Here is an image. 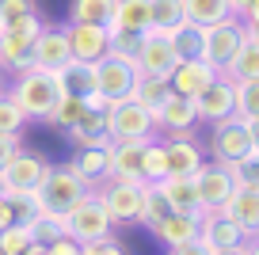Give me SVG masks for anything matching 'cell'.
<instances>
[{
	"label": "cell",
	"instance_id": "cell-1",
	"mask_svg": "<svg viewBox=\"0 0 259 255\" xmlns=\"http://www.w3.org/2000/svg\"><path fill=\"white\" fill-rule=\"evenodd\" d=\"M8 96L19 103V111H23L27 118H46V114L57 107V99H61L65 92H61L57 72L23 69V72H16V84H12Z\"/></svg>",
	"mask_w": 259,
	"mask_h": 255
},
{
	"label": "cell",
	"instance_id": "cell-2",
	"mask_svg": "<svg viewBox=\"0 0 259 255\" xmlns=\"http://www.w3.org/2000/svg\"><path fill=\"white\" fill-rule=\"evenodd\" d=\"M88 191H92V183L73 167V160H69V164H50L46 179H42V187H38V206L65 214V209L73 206L76 198H84Z\"/></svg>",
	"mask_w": 259,
	"mask_h": 255
},
{
	"label": "cell",
	"instance_id": "cell-3",
	"mask_svg": "<svg viewBox=\"0 0 259 255\" xmlns=\"http://www.w3.org/2000/svg\"><path fill=\"white\" fill-rule=\"evenodd\" d=\"M96 194L107 206V214H111L114 225H138L141 209H145L149 183H141V179H107V183L96 187Z\"/></svg>",
	"mask_w": 259,
	"mask_h": 255
},
{
	"label": "cell",
	"instance_id": "cell-4",
	"mask_svg": "<svg viewBox=\"0 0 259 255\" xmlns=\"http://www.w3.org/2000/svg\"><path fill=\"white\" fill-rule=\"evenodd\" d=\"M65 229H69V236L80 240V244H92V240H107L114 229L111 214H107V206L99 202L96 191H88L84 198H76L73 206L65 209Z\"/></svg>",
	"mask_w": 259,
	"mask_h": 255
},
{
	"label": "cell",
	"instance_id": "cell-5",
	"mask_svg": "<svg viewBox=\"0 0 259 255\" xmlns=\"http://www.w3.org/2000/svg\"><path fill=\"white\" fill-rule=\"evenodd\" d=\"M138 65L130 61V57H99L96 61V96L103 99L107 107L111 103H122V99H130V92H134V84H138Z\"/></svg>",
	"mask_w": 259,
	"mask_h": 255
},
{
	"label": "cell",
	"instance_id": "cell-6",
	"mask_svg": "<svg viewBox=\"0 0 259 255\" xmlns=\"http://www.w3.org/2000/svg\"><path fill=\"white\" fill-rule=\"evenodd\" d=\"M107 130H111V141H153L156 118L153 111L138 107L134 99H122V103L107 107Z\"/></svg>",
	"mask_w": 259,
	"mask_h": 255
},
{
	"label": "cell",
	"instance_id": "cell-7",
	"mask_svg": "<svg viewBox=\"0 0 259 255\" xmlns=\"http://www.w3.org/2000/svg\"><path fill=\"white\" fill-rule=\"evenodd\" d=\"M210 152H213V160H221V164H240V160H248L251 152H255V141H251L248 122H240L236 114H233V118L213 122Z\"/></svg>",
	"mask_w": 259,
	"mask_h": 255
},
{
	"label": "cell",
	"instance_id": "cell-8",
	"mask_svg": "<svg viewBox=\"0 0 259 255\" xmlns=\"http://www.w3.org/2000/svg\"><path fill=\"white\" fill-rule=\"evenodd\" d=\"M194 191H198V202L202 209H221L225 198L236 191V176H233V164H221V160H206L198 172H194Z\"/></svg>",
	"mask_w": 259,
	"mask_h": 255
},
{
	"label": "cell",
	"instance_id": "cell-9",
	"mask_svg": "<svg viewBox=\"0 0 259 255\" xmlns=\"http://www.w3.org/2000/svg\"><path fill=\"white\" fill-rule=\"evenodd\" d=\"M46 167L50 164L42 156L19 149L16 156L4 164V172H0V191L4 194H38L42 179H46Z\"/></svg>",
	"mask_w": 259,
	"mask_h": 255
},
{
	"label": "cell",
	"instance_id": "cell-10",
	"mask_svg": "<svg viewBox=\"0 0 259 255\" xmlns=\"http://www.w3.org/2000/svg\"><path fill=\"white\" fill-rule=\"evenodd\" d=\"M179 61H183V57L171 46V34H160V31H149L145 38H141V50L134 54V65H138L141 76H160V80H168Z\"/></svg>",
	"mask_w": 259,
	"mask_h": 255
},
{
	"label": "cell",
	"instance_id": "cell-11",
	"mask_svg": "<svg viewBox=\"0 0 259 255\" xmlns=\"http://www.w3.org/2000/svg\"><path fill=\"white\" fill-rule=\"evenodd\" d=\"M244 23L236 16H229V19H221V23H213V27H206V50H202V57L213 65L218 72H225V65L236 57V50L244 46Z\"/></svg>",
	"mask_w": 259,
	"mask_h": 255
},
{
	"label": "cell",
	"instance_id": "cell-12",
	"mask_svg": "<svg viewBox=\"0 0 259 255\" xmlns=\"http://www.w3.org/2000/svg\"><path fill=\"white\" fill-rule=\"evenodd\" d=\"M69 134V141L76 145V149H111V130H107V103L103 99H92V107L84 111V118L76 122L73 130H65Z\"/></svg>",
	"mask_w": 259,
	"mask_h": 255
},
{
	"label": "cell",
	"instance_id": "cell-13",
	"mask_svg": "<svg viewBox=\"0 0 259 255\" xmlns=\"http://www.w3.org/2000/svg\"><path fill=\"white\" fill-rule=\"evenodd\" d=\"M194 111H198V118H206V122L233 118L236 114V84L221 72L210 88H202L198 96H194Z\"/></svg>",
	"mask_w": 259,
	"mask_h": 255
},
{
	"label": "cell",
	"instance_id": "cell-14",
	"mask_svg": "<svg viewBox=\"0 0 259 255\" xmlns=\"http://www.w3.org/2000/svg\"><path fill=\"white\" fill-rule=\"evenodd\" d=\"M65 38H69V54L76 61H92L96 65L99 57L111 54V31L96 23H69L65 27Z\"/></svg>",
	"mask_w": 259,
	"mask_h": 255
},
{
	"label": "cell",
	"instance_id": "cell-15",
	"mask_svg": "<svg viewBox=\"0 0 259 255\" xmlns=\"http://www.w3.org/2000/svg\"><path fill=\"white\" fill-rule=\"evenodd\" d=\"M198 240H202L210 251H218V247H240V244H248L251 236H248V232H244L229 214L210 209V214L198 217Z\"/></svg>",
	"mask_w": 259,
	"mask_h": 255
},
{
	"label": "cell",
	"instance_id": "cell-16",
	"mask_svg": "<svg viewBox=\"0 0 259 255\" xmlns=\"http://www.w3.org/2000/svg\"><path fill=\"white\" fill-rule=\"evenodd\" d=\"M218 76H221V72L213 69L206 57H183V61L176 65V72L168 76V84H171V92H179V96L194 99L202 88H210Z\"/></svg>",
	"mask_w": 259,
	"mask_h": 255
},
{
	"label": "cell",
	"instance_id": "cell-17",
	"mask_svg": "<svg viewBox=\"0 0 259 255\" xmlns=\"http://www.w3.org/2000/svg\"><path fill=\"white\" fill-rule=\"evenodd\" d=\"M164 156H168V176H194V172L206 164L202 145L194 141L191 134H168Z\"/></svg>",
	"mask_w": 259,
	"mask_h": 255
},
{
	"label": "cell",
	"instance_id": "cell-18",
	"mask_svg": "<svg viewBox=\"0 0 259 255\" xmlns=\"http://www.w3.org/2000/svg\"><path fill=\"white\" fill-rule=\"evenodd\" d=\"M42 31H0V69L23 72L34 65V38Z\"/></svg>",
	"mask_w": 259,
	"mask_h": 255
},
{
	"label": "cell",
	"instance_id": "cell-19",
	"mask_svg": "<svg viewBox=\"0 0 259 255\" xmlns=\"http://www.w3.org/2000/svg\"><path fill=\"white\" fill-rule=\"evenodd\" d=\"M153 118H156V130H164V134H191V126L198 122V111H194V99L171 92L153 111Z\"/></svg>",
	"mask_w": 259,
	"mask_h": 255
},
{
	"label": "cell",
	"instance_id": "cell-20",
	"mask_svg": "<svg viewBox=\"0 0 259 255\" xmlns=\"http://www.w3.org/2000/svg\"><path fill=\"white\" fill-rule=\"evenodd\" d=\"M69 61H73V54H69V38H65V27H61V31H46V27H42V34L34 38V65H31V69H42V72H61Z\"/></svg>",
	"mask_w": 259,
	"mask_h": 255
},
{
	"label": "cell",
	"instance_id": "cell-21",
	"mask_svg": "<svg viewBox=\"0 0 259 255\" xmlns=\"http://www.w3.org/2000/svg\"><path fill=\"white\" fill-rule=\"evenodd\" d=\"M156 191H160V198L168 202L171 209H179V214H194L202 217V202H198V191H194V179L191 176H164L160 183H153Z\"/></svg>",
	"mask_w": 259,
	"mask_h": 255
},
{
	"label": "cell",
	"instance_id": "cell-22",
	"mask_svg": "<svg viewBox=\"0 0 259 255\" xmlns=\"http://www.w3.org/2000/svg\"><path fill=\"white\" fill-rule=\"evenodd\" d=\"M111 179H141L145 183V141L111 145Z\"/></svg>",
	"mask_w": 259,
	"mask_h": 255
},
{
	"label": "cell",
	"instance_id": "cell-23",
	"mask_svg": "<svg viewBox=\"0 0 259 255\" xmlns=\"http://www.w3.org/2000/svg\"><path fill=\"white\" fill-rule=\"evenodd\" d=\"M149 232H153L164 247H179V244H187V240L198 236V217H194V214H179V209H168Z\"/></svg>",
	"mask_w": 259,
	"mask_h": 255
},
{
	"label": "cell",
	"instance_id": "cell-24",
	"mask_svg": "<svg viewBox=\"0 0 259 255\" xmlns=\"http://www.w3.org/2000/svg\"><path fill=\"white\" fill-rule=\"evenodd\" d=\"M221 214H229L248 236H259V191H251V187H236V191L225 198Z\"/></svg>",
	"mask_w": 259,
	"mask_h": 255
},
{
	"label": "cell",
	"instance_id": "cell-25",
	"mask_svg": "<svg viewBox=\"0 0 259 255\" xmlns=\"http://www.w3.org/2000/svg\"><path fill=\"white\" fill-rule=\"evenodd\" d=\"M107 31H130V34H149L153 31V8L149 0H118Z\"/></svg>",
	"mask_w": 259,
	"mask_h": 255
},
{
	"label": "cell",
	"instance_id": "cell-26",
	"mask_svg": "<svg viewBox=\"0 0 259 255\" xmlns=\"http://www.w3.org/2000/svg\"><path fill=\"white\" fill-rule=\"evenodd\" d=\"M57 80H61V92H69V96H84V99H96V65L92 61H69L61 72H57Z\"/></svg>",
	"mask_w": 259,
	"mask_h": 255
},
{
	"label": "cell",
	"instance_id": "cell-27",
	"mask_svg": "<svg viewBox=\"0 0 259 255\" xmlns=\"http://www.w3.org/2000/svg\"><path fill=\"white\" fill-rule=\"evenodd\" d=\"M0 31H42L34 0H0Z\"/></svg>",
	"mask_w": 259,
	"mask_h": 255
},
{
	"label": "cell",
	"instance_id": "cell-28",
	"mask_svg": "<svg viewBox=\"0 0 259 255\" xmlns=\"http://www.w3.org/2000/svg\"><path fill=\"white\" fill-rule=\"evenodd\" d=\"M73 167L92 183V191H96L99 183L111 179V149H76Z\"/></svg>",
	"mask_w": 259,
	"mask_h": 255
},
{
	"label": "cell",
	"instance_id": "cell-29",
	"mask_svg": "<svg viewBox=\"0 0 259 255\" xmlns=\"http://www.w3.org/2000/svg\"><path fill=\"white\" fill-rule=\"evenodd\" d=\"M118 8V0H73L69 4V23H96L107 27Z\"/></svg>",
	"mask_w": 259,
	"mask_h": 255
},
{
	"label": "cell",
	"instance_id": "cell-30",
	"mask_svg": "<svg viewBox=\"0 0 259 255\" xmlns=\"http://www.w3.org/2000/svg\"><path fill=\"white\" fill-rule=\"evenodd\" d=\"M183 12H187V23H198V27H213L233 16L229 0H183Z\"/></svg>",
	"mask_w": 259,
	"mask_h": 255
},
{
	"label": "cell",
	"instance_id": "cell-31",
	"mask_svg": "<svg viewBox=\"0 0 259 255\" xmlns=\"http://www.w3.org/2000/svg\"><path fill=\"white\" fill-rule=\"evenodd\" d=\"M168 96H171V84L160 80V76H138V84H134V92H130V99H134L138 107H145V111H156Z\"/></svg>",
	"mask_w": 259,
	"mask_h": 255
},
{
	"label": "cell",
	"instance_id": "cell-32",
	"mask_svg": "<svg viewBox=\"0 0 259 255\" xmlns=\"http://www.w3.org/2000/svg\"><path fill=\"white\" fill-rule=\"evenodd\" d=\"M153 8V31L171 34L187 23V12H183V0H149Z\"/></svg>",
	"mask_w": 259,
	"mask_h": 255
},
{
	"label": "cell",
	"instance_id": "cell-33",
	"mask_svg": "<svg viewBox=\"0 0 259 255\" xmlns=\"http://www.w3.org/2000/svg\"><path fill=\"white\" fill-rule=\"evenodd\" d=\"M92 107V99H84V96H69L65 92L61 99H57V107L46 114V122H54V126H61V130H73L76 122L84 118V111Z\"/></svg>",
	"mask_w": 259,
	"mask_h": 255
},
{
	"label": "cell",
	"instance_id": "cell-34",
	"mask_svg": "<svg viewBox=\"0 0 259 255\" xmlns=\"http://www.w3.org/2000/svg\"><path fill=\"white\" fill-rule=\"evenodd\" d=\"M27 232H31L38 244H50V240H57V236H65V214H57V209H38V214L27 221Z\"/></svg>",
	"mask_w": 259,
	"mask_h": 255
},
{
	"label": "cell",
	"instance_id": "cell-35",
	"mask_svg": "<svg viewBox=\"0 0 259 255\" xmlns=\"http://www.w3.org/2000/svg\"><path fill=\"white\" fill-rule=\"evenodd\" d=\"M225 76L229 80H255L259 76V46L244 38V46L236 50V57L225 65Z\"/></svg>",
	"mask_w": 259,
	"mask_h": 255
},
{
	"label": "cell",
	"instance_id": "cell-36",
	"mask_svg": "<svg viewBox=\"0 0 259 255\" xmlns=\"http://www.w3.org/2000/svg\"><path fill=\"white\" fill-rule=\"evenodd\" d=\"M171 46H176L179 57H202V50H206V27L183 23L179 31H171Z\"/></svg>",
	"mask_w": 259,
	"mask_h": 255
},
{
	"label": "cell",
	"instance_id": "cell-37",
	"mask_svg": "<svg viewBox=\"0 0 259 255\" xmlns=\"http://www.w3.org/2000/svg\"><path fill=\"white\" fill-rule=\"evenodd\" d=\"M236 84V118L255 122L259 118V76L255 80H233Z\"/></svg>",
	"mask_w": 259,
	"mask_h": 255
},
{
	"label": "cell",
	"instance_id": "cell-38",
	"mask_svg": "<svg viewBox=\"0 0 259 255\" xmlns=\"http://www.w3.org/2000/svg\"><path fill=\"white\" fill-rule=\"evenodd\" d=\"M27 126V114L19 111V103L8 96V92H0V134H23Z\"/></svg>",
	"mask_w": 259,
	"mask_h": 255
},
{
	"label": "cell",
	"instance_id": "cell-39",
	"mask_svg": "<svg viewBox=\"0 0 259 255\" xmlns=\"http://www.w3.org/2000/svg\"><path fill=\"white\" fill-rule=\"evenodd\" d=\"M168 176V156H164V141H145V183H160Z\"/></svg>",
	"mask_w": 259,
	"mask_h": 255
},
{
	"label": "cell",
	"instance_id": "cell-40",
	"mask_svg": "<svg viewBox=\"0 0 259 255\" xmlns=\"http://www.w3.org/2000/svg\"><path fill=\"white\" fill-rule=\"evenodd\" d=\"M34 244V236L27 232V225H12V229L0 232V255H23Z\"/></svg>",
	"mask_w": 259,
	"mask_h": 255
},
{
	"label": "cell",
	"instance_id": "cell-41",
	"mask_svg": "<svg viewBox=\"0 0 259 255\" xmlns=\"http://www.w3.org/2000/svg\"><path fill=\"white\" fill-rule=\"evenodd\" d=\"M168 209H171V206H168V202L160 198V191H156V187L149 183V194H145V209H141V221H138V225H145V229H153V225L160 221V217L168 214Z\"/></svg>",
	"mask_w": 259,
	"mask_h": 255
},
{
	"label": "cell",
	"instance_id": "cell-42",
	"mask_svg": "<svg viewBox=\"0 0 259 255\" xmlns=\"http://www.w3.org/2000/svg\"><path fill=\"white\" fill-rule=\"evenodd\" d=\"M141 38L145 34H130V31H111V54L114 57H130L134 61V54L141 50Z\"/></svg>",
	"mask_w": 259,
	"mask_h": 255
},
{
	"label": "cell",
	"instance_id": "cell-43",
	"mask_svg": "<svg viewBox=\"0 0 259 255\" xmlns=\"http://www.w3.org/2000/svg\"><path fill=\"white\" fill-rule=\"evenodd\" d=\"M233 176H236V187H251V191H259V152H251L248 160L233 164Z\"/></svg>",
	"mask_w": 259,
	"mask_h": 255
},
{
	"label": "cell",
	"instance_id": "cell-44",
	"mask_svg": "<svg viewBox=\"0 0 259 255\" xmlns=\"http://www.w3.org/2000/svg\"><path fill=\"white\" fill-rule=\"evenodd\" d=\"M80 255H126V247L118 240H92V244H80Z\"/></svg>",
	"mask_w": 259,
	"mask_h": 255
},
{
	"label": "cell",
	"instance_id": "cell-45",
	"mask_svg": "<svg viewBox=\"0 0 259 255\" xmlns=\"http://www.w3.org/2000/svg\"><path fill=\"white\" fill-rule=\"evenodd\" d=\"M46 255H80V240H73L69 232L46 244Z\"/></svg>",
	"mask_w": 259,
	"mask_h": 255
},
{
	"label": "cell",
	"instance_id": "cell-46",
	"mask_svg": "<svg viewBox=\"0 0 259 255\" xmlns=\"http://www.w3.org/2000/svg\"><path fill=\"white\" fill-rule=\"evenodd\" d=\"M12 225H19V221H16V206H12V194L0 191V232L12 229Z\"/></svg>",
	"mask_w": 259,
	"mask_h": 255
},
{
	"label": "cell",
	"instance_id": "cell-47",
	"mask_svg": "<svg viewBox=\"0 0 259 255\" xmlns=\"http://www.w3.org/2000/svg\"><path fill=\"white\" fill-rule=\"evenodd\" d=\"M16 152H19V137L16 134H0V172H4V164H8Z\"/></svg>",
	"mask_w": 259,
	"mask_h": 255
},
{
	"label": "cell",
	"instance_id": "cell-48",
	"mask_svg": "<svg viewBox=\"0 0 259 255\" xmlns=\"http://www.w3.org/2000/svg\"><path fill=\"white\" fill-rule=\"evenodd\" d=\"M168 255H210V247L194 236V240H187V244H179V247H168Z\"/></svg>",
	"mask_w": 259,
	"mask_h": 255
},
{
	"label": "cell",
	"instance_id": "cell-49",
	"mask_svg": "<svg viewBox=\"0 0 259 255\" xmlns=\"http://www.w3.org/2000/svg\"><path fill=\"white\" fill-rule=\"evenodd\" d=\"M251 8H255V0H229V12H233L236 19H244Z\"/></svg>",
	"mask_w": 259,
	"mask_h": 255
},
{
	"label": "cell",
	"instance_id": "cell-50",
	"mask_svg": "<svg viewBox=\"0 0 259 255\" xmlns=\"http://www.w3.org/2000/svg\"><path fill=\"white\" fill-rule=\"evenodd\" d=\"M210 255H248V244H240V247H218V251H210Z\"/></svg>",
	"mask_w": 259,
	"mask_h": 255
},
{
	"label": "cell",
	"instance_id": "cell-51",
	"mask_svg": "<svg viewBox=\"0 0 259 255\" xmlns=\"http://www.w3.org/2000/svg\"><path fill=\"white\" fill-rule=\"evenodd\" d=\"M244 34H248V42L259 46V23H244Z\"/></svg>",
	"mask_w": 259,
	"mask_h": 255
},
{
	"label": "cell",
	"instance_id": "cell-52",
	"mask_svg": "<svg viewBox=\"0 0 259 255\" xmlns=\"http://www.w3.org/2000/svg\"><path fill=\"white\" fill-rule=\"evenodd\" d=\"M23 255H46V244H38V240H34V244L31 247H27V251Z\"/></svg>",
	"mask_w": 259,
	"mask_h": 255
},
{
	"label": "cell",
	"instance_id": "cell-53",
	"mask_svg": "<svg viewBox=\"0 0 259 255\" xmlns=\"http://www.w3.org/2000/svg\"><path fill=\"white\" fill-rule=\"evenodd\" d=\"M244 23H259V0H255V8H251L248 16H244Z\"/></svg>",
	"mask_w": 259,
	"mask_h": 255
},
{
	"label": "cell",
	"instance_id": "cell-54",
	"mask_svg": "<svg viewBox=\"0 0 259 255\" xmlns=\"http://www.w3.org/2000/svg\"><path fill=\"white\" fill-rule=\"evenodd\" d=\"M248 130H251V141H255V149H259V118L248 122Z\"/></svg>",
	"mask_w": 259,
	"mask_h": 255
},
{
	"label": "cell",
	"instance_id": "cell-55",
	"mask_svg": "<svg viewBox=\"0 0 259 255\" xmlns=\"http://www.w3.org/2000/svg\"><path fill=\"white\" fill-rule=\"evenodd\" d=\"M248 255H259V240H255V236L248 240Z\"/></svg>",
	"mask_w": 259,
	"mask_h": 255
},
{
	"label": "cell",
	"instance_id": "cell-56",
	"mask_svg": "<svg viewBox=\"0 0 259 255\" xmlns=\"http://www.w3.org/2000/svg\"><path fill=\"white\" fill-rule=\"evenodd\" d=\"M255 152H259V149H255Z\"/></svg>",
	"mask_w": 259,
	"mask_h": 255
}]
</instances>
